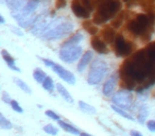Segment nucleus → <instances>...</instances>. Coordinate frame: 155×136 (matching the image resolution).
<instances>
[{"instance_id": "obj_1", "label": "nucleus", "mask_w": 155, "mask_h": 136, "mask_svg": "<svg viewBox=\"0 0 155 136\" xmlns=\"http://www.w3.org/2000/svg\"><path fill=\"white\" fill-rule=\"evenodd\" d=\"M155 70V41L134 53L120 66L121 86L127 89L142 91L151 86L150 81Z\"/></svg>"}, {"instance_id": "obj_2", "label": "nucleus", "mask_w": 155, "mask_h": 136, "mask_svg": "<svg viewBox=\"0 0 155 136\" xmlns=\"http://www.w3.org/2000/svg\"><path fill=\"white\" fill-rule=\"evenodd\" d=\"M153 15L138 14L127 24V30L135 36H140L143 41L150 38V30L153 24Z\"/></svg>"}, {"instance_id": "obj_3", "label": "nucleus", "mask_w": 155, "mask_h": 136, "mask_svg": "<svg viewBox=\"0 0 155 136\" xmlns=\"http://www.w3.org/2000/svg\"><path fill=\"white\" fill-rule=\"evenodd\" d=\"M73 29L72 22H63L62 18H56L52 22H48L47 26L41 33L43 38L48 41H54V39L62 38L66 34L70 33Z\"/></svg>"}, {"instance_id": "obj_4", "label": "nucleus", "mask_w": 155, "mask_h": 136, "mask_svg": "<svg viewBox=\"0 0 155 136\" xmlns=\"http://www.w3.org/2000/svg\"><path fill=\"white\" fill-rule=\"evenodd\" d=\"M121 9L120 0H103L97 8V12L94 15L93 22L95 25H102L108 19L115 17Z\"/></svg>"}, {"instance_id": "obj_5", "label": "nucleus", "mask_w": 155, "mask_h": 136, "mask_svg": "<svg viewBox=\"0 0 155 136\" xmlns=\"http://www.w3.org/2000/svg\"><path fill=\"white\" fill-rule=\"evenodd\" d=\"M108 71V66L104 61H102L101 58H98L95 62L93 63L91 67V70L88 72V78H87V81H88L89 84L95 85L100 83L103 78L105 77V75L107 74Z\"/></svg>"}, {"instance_id": "obj_6", "label": "nucleus", "mask_w": 155, "mask_h": 136, "mask_svg": "<svg viewBox=\"0 0 155 136\" xmlns=\"http://www.w3.org/2000/svg\"><path fill=\"white\" fill-rule=\"evenodd\" d=\"M135 49V45L131 41H127L121 34L116 35L114 41V50L118 56H127Z\"/></svg>"}, {"instance_id": "obj_7", "label": "nucleus", "mask_w": 155, "mask_h": 136, "mask_svg": "<svg viewBox=\"0 0 155 136\" xmlns=\"http://www.w3.org/2000/svg\"><path fill=\"white\" fill-rule=\"evenodd\" d=\"M81 53H82V48L80 46H62V49L60 50V58L66 63H72L80 58Z\"/></svg>"}, {"instance_id": "obj_8", "label": "nucleus", "mask_w": 155, "mask_h": 136, "mask_svg": "<svg viewBox=\"0 0 155 136\" xmlns=\"http://www.w3.org/2000/svg\"><path fill=\"white\" fill-rule=\"evenodd\" d=\"M112 101L114 103V105L118 106V108H122V110L123 108H127L132 104V95L131 93H129L127 91H119L113 97Z\"/></svg>"}, {"instance_id": "obj_9", "label": "nucleus", "mask_w": 155, "mask_h": 136, "mask_svg": "<svg viewBox=\"0 0 155 136\" xmlns=\"http://www.w3.org/2000/svg\"><path fill=\"white\" fill-rule=\"evenodd\" d=\"M50 67L52 68L53 71H55L56 74L58 75L60 78H62L63 80L66 81L67 83H69V84H74L75 83L74 76H73L70 71H68V70H66L65 68H63L61 65L56 64V63H52V65Z\"/></svg>"}, {"instance_id": "obj_10", "label": "nucleus", "mask_w": 155, "mask_h": 136, "mask_svg": "<svg viewBox=\"0 0 155 136\" xmlns=\"http://www.w3.org/2000/svg\"><path fill=\"white\" fill-rule=\"evenodd\" d=\"M71 10L74 13V15L79 18H88L89 11L81 3L80 0H73L71 3Z\"/></svg>"}, {"instance_id": "obj_11", "label": "nucleus", "mask_w": 155, "mask_h": 136, "mask_svg": "<svg viewBox=\"0 0 155 136\" xmlns=\"http://www.w3.org/2000/svg\"><path fill=\"white\" fill-rule=\"evenodd\" d=\"M91 47H93L97 52H99V53H102V54L107 53V52H108L107 47H106L105 43H104V41H102L100 37L94 35V36L91 37Z\"/></svg>"}, {"instance_id": "obj_12", "label": "nucleus", "mask_w": 155, "mask_h": 136, "mask_svg": "<svg viewBox=\"0 0 155 136\" xmlns=\"http://www.w3.org/2000/svg\"><path fill=\"white\" fill-rule=\"evenodd\" d=\"M1 56H2L3 61H5V63L8 65V67H9L10 69L14 70V71L20 72V69L18 68L17 66H16L15 58H14L13 56H12L11 54L9 53V51H8V50L3 49L2 51H1Z\"/></svg>"}, {"instance_id": "obj_13", "label": "nucleus", "mask_w": 155, "mask_h": 136, "mask_svg": "<svg viewBox=\"0 0 155 136\" xmlns=\"http://www.w3.org/2000/svg\"><path fill=\"white\" fill-rule=\"evenodd\" d=\"M101 37L103 38L104 43H113L116 37V32H115V29L110 26H106L102 29L101 31Z\"/></svg>"}, {"instance_id": "obj_14", "label": "nucleus", "mask_w": 155, "mask_h": 136, "mask_svg": "<svg viewBox=\"0 0 155 136\" xmlns=\"http://www.w3.org/2000/svg\"><path fill=\"white\" fill-rule=\"evenodd\" d=\"M26 0H5V3L12 12H17L25 5Z\"/></svg>"}, {"instance_id": "obj_15", "label": "nucleus", "mask_w": 155, "mask_h": 136, "mask_svg": "<svg viewBox=\"0 0 155 136\" xmlns=\"http://www.w3.org/2000/svg\"><path fill=\"white\" fill-rule=\"evenodd\" d=\"M117 83V77L116 76H112L107 81L105 82V84L103 85V94L105 96H110L113 93L115 86H116Z\"/></svg>"}, {"instance_id": "obj_16", "label": "nucleus", "mask_w": 155, "mask_h": 136, "mask_svg": "<svg viewBox=\"0 0 155 136\" xmlns=\"http://www.w3.org/2000/svg\"><path fill=\"white\" fill-rule=\"evenodd\" d=\"M91 58H93V52L91 51L85 52L82 58H81L79 64H78V70H79V71H83V70L85 69V67L87 66V64L91 62Z\"/></svg>"}, {"instance_id": "obj_17", "label": "nucleus", "mask_w": 155, "mask_h": 136, "mask_svg": "<svg viewBox=\"0 0 155 136\" xmlns=\"http://www.w3.org/2000/svg\"><path fill=\"white\" fill-rule=\"evenodd\" d=\"M58 125H60L63 130H65L66 132H68V133L74 134V135H79V134H80V131H79L77 128L73 127V125H71V124H69V123L65 122V121L58 120Z\"/></svg>"}, {"instance_id": "obj_18", "label": "nucleus", "mask_w": 155, "mask_h": 136, "mask_svg": "<svg viewBox=\"0 0 155 136\" xmlns=\"http://www.w3.org/2000/svg\"><path fill=\"white\" fill-rule=\"evenodd\" d=\"M56 88H58V91L60 93V95L62 96V97L64 98V99L66 100L67 102H69V103H72V102H73V98L71 97V95L69 94V91H67V89L65 88V87L63 86L62 84H58V85H56Z\"/></svg>"}, {"instance_id": "obj_19", "label": "nucleus", "mask_w": 155, "mask_h": 136, "mask_svg": "<svg viewBox=\"0 0 155 136\" xmlns=\"http://www.w3.org/2000/svg\"><path fill=\"white\" fill-rule=\"evenodd\" d=\"M14 82H15V84L17 85V86L19 87L22 91H25L26 94H31V93H32V89L30 88V86H29V85L27 84L25 81H22L21 79L14 78Z\"/></svg>"}, {"instance_id": "obj_20", "label": "nucleus", "mask_w": 155, "mask_h": 136, "mask_svg": "<svg viewBox=\"0 0 155 136\" xmlns=\"http://www.w3.org/2000/svg\"><path fill=\"white\" fill-rule=\"evenodd\" d=\"M13 128L12 122L5 117V115L0 112V129L2 130H11Z\"/></svg>"}, {"instance_id": "obj_21", "label": "nucleus", "mask_w": 155, "mask_h": 136, "mask_svg": "<svg viewBox=\"0 0 155 136\" xmlns=\"http://www.w3.org/2000/svg\"><path fill=\"white\" fill-rule=\"evenodd\" d=\"M83 39V35L80 34V33H77V34L72 35L69 39H67L64 43L63 46H71V45H77L78 43H80Z\"/></svg>"}, {"instance_id": "obj_22", "label": "nucleus", "mask_w": 155, "mask_h": 136, "mask_svg": "<svg viewBox=\"0 0 155 136\" xmlns=\"http://www.w3.org/2000/svg\"><path fill=\"white\" fill-rule=\"evenodd\" d=\"M46 77H47V75L41 69H39V68H36V69L33 71V78H34V80L36 81L37 83H43L44 80L46 79Z\"/></svg>"}, {"instance_id": "obj_23", "label": "nucleus", "mask_w": 155, "mask_h": 136, "mask_svg": "<svg viewBox=\"0 0 155 136\" xmlns=\"http://www.w3.org/2000/svg\"><path fill=\"white\" fill-rule=\"evenodd\" d=\"M79 106H80V108L83 111V112L87 113V114H95L96 113V108H94L93 105H91V104L85 103L84 101L79 102Z\"/></svg>"}, {"instance_id": "obj_24", "label": "nucleus", "mask_w": 155, "mask_h": 136, "mask_svg": "<svg viewBox=\"0 0 155 136\" xmlns=\"http://www.w3.org/2000/svg\"><path fill=\"white\" fill-rule=\"evenodd\" d=\"M112 110L114 111V112H116L117 114H119L120 116H122V117H124V118H127V120H134L133 116H132V115H130L129 113H127L124 110H122V108H118V106L114 105V104L112 105Z\"/></svg>"}, {"instance_id": "obj_25", "label": "nucleus", "mask_w": 155, "mask_h": 136, "mask_svg": "<svg viewBox=\"0 0 155 136\" xmlns=\"http://www.w3.org/2000/svg\"><path fill=\"white\" fill-rule=\"evenodd\" d=\"M83 27H84V29L89 33V34H91V35L97 34L98 28L96 26H94L91 22H83Z\"/></svg>"}, {"instance_id": "obj_26", "label": "nucleus", "mask_w": 155, "mask_h": 136, "mask_svg": "<svg viewBox=\"0 0 155 136\" xmlns=\"http://www.w3.org/2000/svg\"><path fill=\"white\" fill-rule=\"evenodd\" d=\"M149 112H148V108H146L144 105H142L141 108H139V113H138V121H139L140 123H144V121H146V118L147 116H148Z\"/></svg>"}, {"instance_id": "obj_27", "label": "nucleus", "mask_w": 155, "mask_h": 136, "mask_svg": "<svg viewBox=\"0 0 155 136\" xmlns=\"http://www.w3.org/2000/svg\"><path fill=\"white\" fill-rule=\"evenodd\" d=\"M43 84V87L46 89V91H51L52 89H53V81H52V79L50 78V77H46V79L44 80V82L41 83Z\"/></svg>"}, {"instance_id": "obj_28", "label": "nucleus", "mask_w": 155, "mask_h": 136, "mask_svg": "<svg viewBox=\"0 0 155 136\" xmlns=\"http://www.w3.org/2000/svg\"><path fill=\"white\" fill-rule=\"evenodd\" d=\"M43 130H44V132H46L47 134H49V135H53V136L58 133V130L56 129L53 124H46L45 127L43 128Z\"/></svg>"}, {"instance_id": "obj_29", "label": "nucleus", "mask_w": 155, "mask_h": 136, "mask_svg": "<svg viewBox=\"0 0 155 136\" xmlns=\"http://www.w3.org/2000/svg\"><path fill=\"white\" fill-rule=\"evenodd\" d=\"M123 17H124L123 13H120L118 16L114 17V20H113V22H112L113 28H118V27H120L121 24H122V22H123Z\"/></svg>"}, {"instance_id": "obj_30", "label": "nucleus", "mask_w": 155, "mask_h": 136, "mask_svg": "<svg viewBox=\"0 0 155 136\" xmlns=\"http://www.w3.org/2000/svg\"><path fill=\"white\" fill-rule=\"evenodd\" d=\"M10 105H11V108H13V111H15L16 113H19V114L24 113V110H22V108L19 105V103H18V102L16 101V100L12 99V101L10 102Z\"/></svg>"}, {"instance_id": "obj_31", "label": "nucleus", "mask_w": 155, "mask_h": 136, "mask_svg": "<svg viewBox=\"0 0 155 136\" xmlns=\"http://www.w3.org/2000/svg\"><path fill=\"white\" fill-rule=\"evenodd\" d=\"M46 115H47L48 117H50L51 119H54V120H56V121L60 120V116H58L56 113H54L53 111H51V110L46 111Z\"/></svg>"}, {"instance_id": "obj_32", "label": "nucleus", "mask_w": 155, "mask_h": 136, "mask_svg": "<svg viewBox=\"0 0 155 136\" xmlns=\"http://www.w3.org/2000/svg\"><path fill=\"white\" fill-rule=\"evenodd\" d=\"M1 100H2L5 103L7 104H10V102L12 101V98L10 97V95L7 93V91H3L2 93V96H1Z\"/></svg>"}, {"instance_id": "obj_33", "label": "nucleus", "mask_w": 155, "mask_h": 136, "mask_svg": "<svg viewBox=\"0 0 155 136\" xmlns=\"http://www.w3.org/2000/svg\"><path fill=\"white\" fill-rule=\"evenodd\" d=\"M81 3H82L83 5H84L85 8H86L87 10H88L89 12L93 10V7H91V0H80Z\"/></svg>"}, {"instance_id": "obj_34", "label": "nucleus", "mask_w": 155, "mask_h": 136, "mask_svg": "<svg viewBox=\"0 0 155 136\" xmlns=\"http://www.w3.org/2000/svg\"><path fill=\"white\" fill-rule=\"evenodd\" d=\"M66 5V0H56L55 9H62Z\"/></svg>"}, {"instance_id": "obj_35", "label": "nucleus", "mask_w": 155, "mask_h": 136, "mask_svg": "<svg viewBox=\"0 0 155 136\" xmlns=\"http://www.w3.org/2000/svg\"><path fill=\"white\" fill-rule=\"evenodd\" d=\"M147 127L151 132H155V120H149L147 122Z\"/></svg>"}, {"instance_id": "obj_36", "label": "nucleus", "mask_w": 155, "mask_h": 136, "mask_svg": "<svg viewBox=\"0 0 155 136\" xmlns=\"http://www.w3.org/2000/svg\"><path fill=\"white\" fill-rule=\"evenodd\" d=\"M11 30L13 31V32L15 33V34L19 35V36H22V35H24V34H22V32H21V31H20L18 28H13V27H12V28H11Z\"/></svg>"}, {"instance_id": "obj_37", "label": "nucleus", "mask_w": 155, "mask_h": 136, "mask_svg": "<svg viewBox=\"0 0 155 136\" xmlns=\"http://www.w3.org/2000/svg\"><path fill=\"white\" fill-rule=\"evenodd\" d=\"M130 135H131V136H143L141 133H140V132H138V131H134V130H132V131L130 132Z\"/></svg>"}, {"instance_id": "obj_38", "label": "nucleus", "mask_w": 155, "mask_h": 136, "mask_svg": "<svg viewBox=\"0 0 155 136\" xmlns=\"http://www.w3.org/2000/svg\"><path fill=\"white\" fill-rule=\"evenodd\" d=\"M3 24H5V17L0 14V25H3Z\"/></svg>"}, {"instance_id": "obj_39", "label": "nucleus", "mask_w": 155, "mask_h": 136, "mask_svg": "<svg viewBox=\"0 0 155 136\" xmlns=\"http://www.w3.org/2000/svg\"><path fill=\"white\" fill-rule=\"evenodd\" d=\"M80 136H93V135H91V134H88V133H85V132H80V134H79Z\"/></svg>"}, {"instance_id": "obj_40", "label": "nucleus", "mask_w": 155, "mask_h": 136, "mask_svg": "<svg viewBox=\"0 0 155 136\" xmlns=\"http://www.w3.org/2000/svg\"><path fill=\"white\" fill-rule=\"evenodd\" d=\"M122 1H124V2H127V1H129V0H122Z\"/></svg>"}]
</instances>
